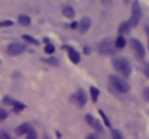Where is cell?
<instances>
[{"instance_id":"cell-22","label":"cell","mask_w":149,"mask_h":139,"mask_svg":"<svg viewBox=\"0 0 149 139\" xmlns=\"http://www.w3.org/2000/svg\"><path fill=\"white\" fill-rule=\"evenodd\" d=\"M26 135H28V139H36V132H35L33 129H31Z\"/></svg>"},{"instance_id":"cell-8","label":"cell","mask_w":149,"mask_h":139,"mask_svg":"<svg viewBox=\"0 0 149 139\" xmlns=\"http://www.w3.org/2000/svg\"><path fill=\"white\" fill-rule=\"evenodd\" d=\"M99 51L101 54H106V55L111 54V52H113V42H111L110 39H103V41L100 42Z\"/></svg>"},{"instance_id":"cell-30","label":"cell","mask_w":149,"mask_h":139,"mask_svg":"<svg viewBox=\"0 0 149 139\" xmlns=\"http://www.w3.org/2000/svg\"><path fill=\"white\" fill-rule=\"evenodd\" d=\"M71 28H78V25H77V22H72V25H71Z\"/></svg>"},{"instance_id":"cell-25","label":"cell","mask_w":149,"mask_h":139,"mask_svg":"<svg viewBox=\"0 0 149 139\" xmlns=\"http://www.w3.org/2000/svg\"><path fill=\"white\" fill-rule=\"evenodd\" d=\"M0 139H12V138H10V135H9L7 132H3V131H1V132H0Z\"/></svg>"},{"instance_id":"cell-13","label":"cell","mask_w":149,"mask_h":139,"mask_svg":"<svg viewBox=\"0 0 149 139\" xmlns=\"http://www.w3.org/2000/svg\"><path fill=\"white\" fill-rule=\"evenodd\" d=\"M130 29H132V28L129 26V22H122V23H120V26H119V34H120V36L126 35Z\"/></svg>"},{"instance_id":"cell-29","label":"cell","mask_w":149,"mask_h":139,"mask_svg":"<svg viewBox=\"0 0 149 139\" xmlns=\"http://www.w3.org/2000/svg\"><path fill=\"white\" fill-rule=\"evenodd\" d=\"M145 31H146V35H148V46H149V28L148 26H146V29H145Z\"/></svg>"},{"instance_id":"cell-5","label":"cell","mask_w":149,"mask_h":139,"mask_svg":"<svg viewBox=\"0 0 149 139\" xmlns=\"http://www.w3.org/2000/svg\"><path fill=\"white\" fill-rule=\"evenodd\" d=\"M72 101H74L78 107H84V106H86V103H87V94L84 93V90H81V89H80L78 92L72 96Z\"/></svg>"},{"instance_id":"cell-24","label":"cell","mask_w":149,"mask_h":139,"mask_svg":"<svg viewBox=\"0 0 149 139\" xmlns=\"http://www.w3.org/2000/svg\"><path fill=\"white\" fill-rule=\"evenodd\" d=\"M99 113H100V116L104 119V123H106V126H110V123H109V120H107V117H106V115H104V112L103 110H99Z\"/></svg>"},{"instance_id":"cell-20","label":"cell","mask_w":149,"mask_h":139,"mask_svg":"<svg viewBox=\"0 0 149 139\" xmlns=\"http://www.w3.org/2000/svg\"><path fill=\"white\" fill-rule=\"evenodd\" d=\"M23 39L26 41V42H31V44H33V45H38L39 42L35 39V38H32V36H28V35H23Z\"/></svg>"},{"instance_id":"cell-11","label":"cell","mask_w":149,"mask_h":139,"mask_svg":"<svg viewBox=\"0 0 149 139\" xmlns=\"http://www.w3.org/2000/svg\"><path fill=\"white\" fill-rule=\"evenodd\" d=\"M3 101H4V103H9V104H12V106H15V110H16V112H20V110L25 109V104H23V103L16 101V100H13V98H10V97H4Z\"/></svg>"},{"instance_id":"cell-17","label":"cell","mask_w":149,"mask_h":139,"mask_svg":"<svg viewBox=\"0 0 149 139\" xmlns=\"http://www.w3.org/2000/svg\"><path fill=\"white\" fill-rule=\"evenodd\" d=\"M90 96H91V100L96 103L97 98H99V96H100L99 89H96V87H90Z\"/></svg>"},{"instance_id":"cell-18","label":"cell","mask_w":149,"mask_h":139,"mask_svg":"<svg viewBox=\"0 0 149 139\" xmlns=\"http://www.w3.org/2000/svg\"><path fill=\"white\" fill-rule=\"evenodd\" d=\"M111 139H125V138H123V135H122L119 131L111 129Z\"/></svg>"},{"instance_id":"cell-26","label":"cell","mask_w":149,"mask_h":139,"mask_svg":"<svg viewBox=\"0 0 149 139\" xmlns=\"http://www.w3.org/2000/svg\"><path fill=\"white\" fill-rule=\"evenodd\" d=\"M143 98H145L146 101H149V87H146V89L143 90Z\"/></svg>"},{"instance_id":"cell-15","label":"cell","mask_w":149,"mask_h":139,"mask_svg":"<svg viewBox=\"0 0 149 139\" xmlns=\"http://www.w3.org/2000/svg\"><path fill=\"white\" fill-rule=\"evenodd\" d=\"M17 22H19L22 26H29V25H31V17L26 16V15H20V16L17 17Z\"/></svg>"},{"instance_id":"cell-2","label":"cell","mask_w":149,"mask_h":139,"mask_svg":"<svg viewBox=\"0 0 149 139\" xmlns=\"http://www.w3.org/2000/svg\"><path fill=\"white\" fill-rule=\"evenodd\" d=\"M113 67H114V70H116L117 73H120V74L125 75V77H129L130 73H132V65H130V62H129L127 59H125V58H114V59H113Z\"/></svg>"},{"instance_id":"cell-3","label":"cell","mask_w":149,"mask_h":139,"mask_svg":"<svg viewBox=\"0 0 149 139\" xmlns=\"http://www.w3.org/2000/svg\"><path fill=\"white\" fill-rule=\"evenodd\" d=\"M141 17H142L141 4H139V1H133V4H132V16H130V19H129V26H130V28L138 26L139 22H141Z\"/></svg>"},{"instance_id":"cell-21","label":"cell","mask_w":149,"mask_h":139,"mask_svg":"<svg viewBox=\"0 0 149 139\" xmlns=\"http://www.w3.org/2000/svg\"><path fill=\"white\" fill-rule=\"evenodd\" d=\"M44 51H45V54L51 55V54H54V52H55V46L54 45H47L45 48H44Z\"/></svg>"},{"instance_id":"cell-1","label":"cell","mask_w":149,"mask_h":139,"mask_svg":"<svg viewBox=\"0 0 149 139\" xmlns=\"http://www.w3.org/2000/svg\"><path fill=\"white\" fill-rule=\"evenodd\" d=\"M109 83L111 86V89L119 94H125V93H129L130 90V86L127 81H125V78L119 77V75H109Z\"/></svg>"},{"instance_id":"cell-7","label":"cell","mask_w":149,"mask_h":139,"mask_svg":"<svg viewBox=\"0 0 149 139\" xmlns=\"http://www.w3.org/2000/svg\"><path fill=\"white\" fill-rule=\"evenodd\" d=\"M86 122L94 129V131H97V132H103L104 131V128H103V123L97 120L96 117H93L91 115H86Z\"/></svg>"},{"instance_id":"cell-27","label":"cell","mask_w":149,"mask_h":139,"mask_svg":"<svg viewBox=\"0 0 149 139\" xmlns=\"http://www.w3.org/2000/svg\"><path fill=\"white\" fill-rule=\"evenodd\" d=\"M86 139H99V136H97V135H94V133H91V135H88Z\"/></svg>"},{"instance_id":"cell-9","label":"cell","mask_w":149,"mask_h":139,"mask_svg":"<svg viewBox=\"0 0 149 139\" xmlns=\"http://www.w3.org/2000/svg\"><path fill=\"white\" fill-rule=\"evenodd\" d=\"M90 26H91V19L90 17H83L80 22H78V31L81 32V34H86L88 29H90Z\"/></svg>"},{"instance_id":"cell-19","label":"cell","mask_w":149,"mask_h":139,"mask_svg":"<svg viewBox=\"0 0 149 139\" xmlns=\"http://www.w3.org/2000/svg\"><path fill=\"white\" fill-rule=\"evenodd\" d=\"M7 116H9V113H7V110H4L3 107H0V122H3V120H6V119H7Z\"/></svg>"},{"instance_id":"cell-10","label":"cell","mask_w":149,"mask_h":139,"mask_svg":"<svg viewBox=\"0 0 149 139\" xmlns=\"http://www.w3.org/2000/svg\"><path fill=\"white\" fill-rule=\"evenodd\" d=\"M67 52H68V57H70L71 62H74V64H78L80 62V54H78V51H75L71 46H67Z\"/></svg>"},{"instance_id":"cell-28","label":"cell","mask_w":149,"mask_h":139,"mask_svg":"<svg viewBox=\"0 0 149 139\" xmlns=\"http://www.w3.org/2000/svg\"><path fill=\"white\" fill-rule=\"evenodd\" d=\"M145 74H146V77H149V65L145 68Z\"/></svg>"},{"instance_id":"cell-12","label":"cell","mask_w":149,"mask_h":139,"mask_svg":"<svg viewBox=\"0 0 149 139\" xmlns=\"http://www.w3.org/2000/svg\"><path fill=\"white\" fill-rule=\"evenodd\" d=\"M31 129H32V128H31V125H29V123H22L20 126H17V129H16V135L22 136V135L28 133Z\"/></svg>"},{"instance_id":"cell-4","label":"cell","mask_w":149,"mask_h":139,"mask_svg":"<svg viewBox=\"0 0 149 139\" xmlns=\"http://www.w3.org/2000/svg\"><path fill=\"white\" fill-rule=\"evenodd\" d=\"M129 45H130L132 51H133V54H135L138 58H141V59H143V58H145V55H146V51H145L143 45L141 44V41H138V39L132 38V39L129 41Z\"/></svg>"},{"instance_id":"cell-6","label":"cell","mask_w":149,"mask_h":139,"mask_svg":"<svg viewBox=\"0 0 149 139\" xmlns=\"http://www.w3.org/2000/svg\"><path fill=\"white\" fill-rule=\"evenodd\" d=\"M25 51V45L23 44H19V42H13L7 46V54L12 55V57H16V55H20L22 52Z\"/></svg>"},{"instance_id":"cell-14","label":"cell","mask_w":149,"mask_h":139,"mask_svg":"<svg viewBox=\"0 0 149 139\" xmlns=\"http://www.w3.org/2000/svg\"><path fill=\"white\" fill-rule=\"evenodd\" d=\"M62 13H64V16H65L67 19H72V17H74V15H75L74 9H72V7H70V6H65V7H64V10H62Z\"/></svg>"},{"instance_id":"cell-16","label":"cell","mask_w":149,"mask_h":139,"mask_svg":"<svg viewBox=\"0 0 149 139\" xmlns=\"http://www.w3.org/2000/svg\"><path fill=\"white\" fill-rule=\"evenodd\" d=\"M125 45H126L125 36H117V39L114 41V46H116L117 49H122V48H125Z\"/></svg>"},{"instance_id":"cell-23","label":"cell","mask_w":149,"mask_h":139,"mask_svg":"<svg viewBox=\"0 0 149 139\" xmlns=\"http://www.w3.org/2000/svg\"><path fill=\"white\" fill-rule=\"evenodd\" d=\"M13 25V22L12 20H3V22H0V28H4V26H12Z\"/></svg>"}]
</instances>
